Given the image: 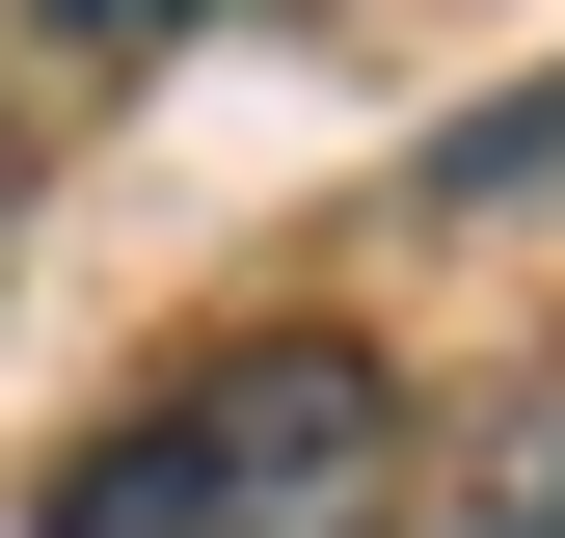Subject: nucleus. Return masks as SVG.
<instances>
[{
	"mask_svg": "<svg viewBox=\"0 0 565 538\" xmlns=\"http://www.w3.org/2000/svg\"><path fill=\"white\" fill-rule=\"evenodd\" d=\"M404 512V377L350 323H269V351H189L162 404H108L28 485V538H377Z\"/></svg>",
	"mask_w": 565,
	"mask_h": 538,
	"instance_id": "obj_1",
	"label": "nucleus"
},
{
	"mask_svg": "<svg viewBox=\"0 0 565 538\" xmlns=\"http://www.w3.org/2000/svg\"><path fill=\"white\" fill-rule=\"evenodd\" d=\"M512 189H565V82H539V108H458V134H431V216H512Z\"/></svg>",
	"mask_w": 565,
	"mask_h": 538,
	"instance_id": "obj_2",
	"label": "nucleus"
},
{
	"mask_svg": "<svg viewBox=\"0 0 565 538\" xmlns=\"http://www.w3.org/2000/svg\"><path fill=\"white\" fill-rule=\"evenodd\" d=\"M54 28H82V54H162V28H216V0H54Z\"/></svg>",
	"mask_w": 565,
	"mask_h": 538,
	"instance_id": "obj_3",
	"label": "nucleus"
},
{
	"mask_svg": "<svg viewBox=\"0 0 565 538\" xmlns=\"http://www.w3.org/2000/svg\"><path fill=\"white\" fill-rule=\"evenodd\" d=\"M484 538H565V431H539V458H512V512H484Z\"/></svg>",
	"mask_w": 565,
	"mask_h": 538,
	"instance_id": "obj_4",
	"label": "nucleus"
}]
</instances>
